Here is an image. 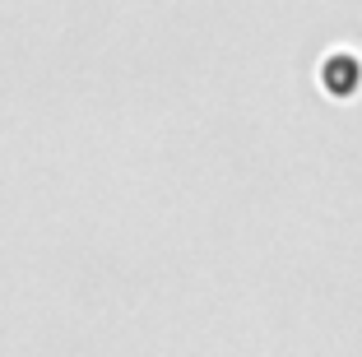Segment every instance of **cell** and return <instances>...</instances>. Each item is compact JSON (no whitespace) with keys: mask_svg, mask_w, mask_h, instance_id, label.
<instances>
[{"mask_svg":"<svg viewBox=\"0 0 362 357\" xmlns=\"http://www.w3.org/2000/svg\"><path fill=\"white\" fill-rule=\"evenodd\" d=\"M320 84L330 88V93H339V98L358 93V84H362V61L353 52L325 56V61H320Z\"/></svg>","mask_w":362,"mask_h":357,"instance_id":"cell-1","label":"cell"}]
</instances>
